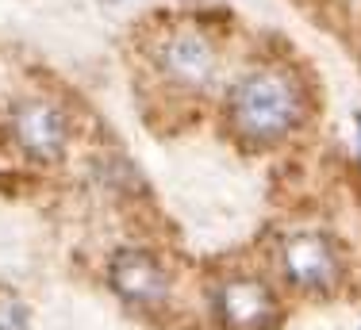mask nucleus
Returning <instances> with one entry per match:
<instances>
[{"label": "nucleus", "mask_w": 361, "mask_h": 330, "mask_svg": "<svg viewBox=\"0 0 361 330\" xmlns=\"http://www.w3.org/2000/svg\"><path fill=\"white\" fill-rule=\"evenodd\" d=\"M312 85L292 62L262 58L223 89V131L246 150H277L307 127Z\"/></svg>", "instance_id": "nucleus-1"}, {"label": "nucleus", "mask_w": 361, "mask_h": 330, "mask_svg": "<svg viewBox=\"0 0 361 330\" xmlns=\"http://www.w3.org/2000/svg\"><path fill=\"white\" fill-rule=\"evenodd\" d=\"M146 69L173 97L204 100L223 81V42L196 20H166L142 42Z\"/></svg>", "instance_id": "nucleus-2"}, {"label": "nucleus", "mask_w": 361, "mask_h": 330, "mask_svg": "<svg viewBox=\"0 0 361 330\" xmlns=\"http://www.w3.org/2000/svg\"><path fill=\"white\" fill-rule=\"evenodd\" d=\"M4 135L27 165H62L73 146V111L50 92H20L4 108Z\"/></svg>", "instance_id": "nucleus-3"}, {"label": "nucleus", "mask_w": 361, "mask_h": 330, "mask_svg": "<svg viewBox=\"0 0 361 330\" xmlns=\"http://www.w3.org/2000/svg\"><path fill=\"white\" fill-rule=\"evenodd\" d=\"M273 265L288 292L296 296H331L346 281V257L331 231L296 227L285 231L273 250Z\"/></svg>", "instance_id": "nucleus-4"}, {"label": "nucleus", "mask_w": 361, "mask_h": 330, "mask_svg": "<svg viewBox=\"0 0 361 330\" xmlns=\"http://www.w3.org/2000/svg\"><path fill=\"white\" fill-rule=\"evenodd\" d=\"M212 323L219 330H273L285 315L281 292L257 269H227L208 288Z\"/></svg>", "instance_id": "nucleus-5"}, {"label": "nucleus", "mask_w": 361, "mask_h": 330, "mask_svg": "<svg viewBox=\"0 0 361 330\" xmlns=\"http://www.w3.org/2000/svg\"><path fill=\"white\" fill-rule=\"evenodd\" d=\"M104 281H108V292L123 307L150 319L166 315L177 296V281L169 273V265L146 246H119L104 265Z\"/></svg>", "instance_id": "nucleus-6"}, {"label": "nucleus", "mask_w": 361, "mask_h": 330, "mask_svg": "<svg viewBox=\"0 0 361 330\" xmlns=\"http://www.w3.org/2000/svg\"><path fill=\"white\" fill-rule=\"evenodd\" d=\"M0 330H31L27 303L8 288H0Z\"/></svg>", "instance_id": "nucleus-7"}, {"label": "nucleus", "mask_w": 361, "mask_h": 330, "mask_svg": "<svg viewBox=\"0 0 361 330\" xmlns=\"http://www.w3.org/2000/svg\"><path fill=\"white\" fill-rule=\"evenodd\" d=\"M354 131H357V165H361V111H354Z\"/></svg>", "instance_id": "nucleus-8"}, {"label": "nucleus", "mask_w": 361, "mask_h": 330, "mask_svg": "<svg viewBox=\"0 0 361 330\" xmlns=\"http://www.w3.org/2000/svg\"><path fill=\"white\" fill-rule=\"evenodd\" d=\"M0 92H4V73H0Z\"/></svg>", "instance_id": "nucleus-9"}]
</instances>
